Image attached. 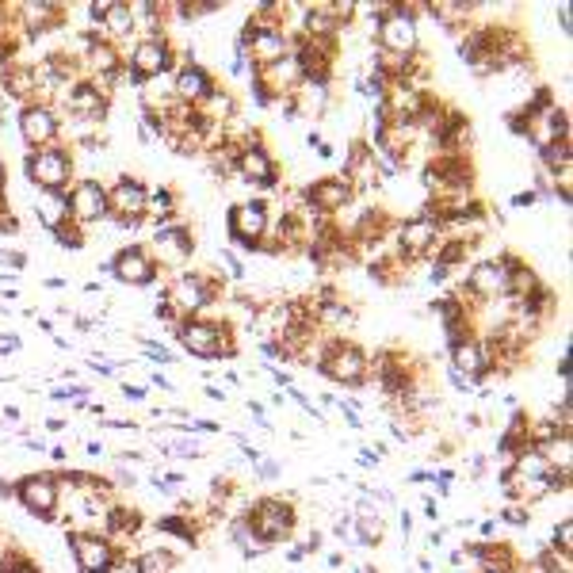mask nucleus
Wrapping results in <instances>:
<instances>
[{
  "instance_id": "obj_49",
  "label": "nucleus",
  "mask_w": 573,
  "mask_h": 573,
  "mask_svg": "<svg viewBox=\"0 0 573 573\" xmlns=\"http://www.w3.org/2000/svg\"><path fill=\"white\" fill-rule=\"evenodd\" d=\"M398 531H402L405 539L413 535V516H409V512H402V516H398Z\"/></svg>"
},
{
  "instance_id": "obj_16",
  "label": "nucleus",
  "mask_w": 573,
  "mask_h": 573,
  "mask_svg": "<svg viewBox=\"0 0 573 573\" xmlns=\"http://www.w3.org/2000/svg\"><path fill=\"white\" fill-rule=\"evenodd\" d=\"M58 134H62V123H58V111L50 104H31L20 107V138L31 149H46V146H58Z\"/></svg>"
},
{
  "instance_id": "obj_14",
  "label": "nucleus",
  "mask_w": 573,
  "mask_h": 573,
  "mask_svg": "<svg viewBox=\"0 0 573 573\" xmlns=\"http://www.w3.org/2000/svg\"><path fill=\"white\" fill-rule=\"evenodd\" d=\"M146 199L149 188L138 176H119L107 188V218H115V222H146Z\"/></svg>"
},
{
  "instance_id": "obj_4",
  "label": "nucleus",
  "mask_w": 573,
  "mask_h": 573,
  "mask_svg": "<svg viewBox=\"0 0 573 573\" xmlns=\"http://www.w3.org/2000/svg\"><path fill=\"white\" fill-rule=\"evenodd\" d=\"M318 371L329 382L344 386V390H360V386H367V379H371V363H367L360 344L337 340V337L329 340L325 352L318 356Z\"/></svg>"
},
{
  "instance_id": "obj_21",
  "label": "nucleus",
  "mask_w": 573,
  "mask_h": 573,
  "mask_svg": "<svg viewBox=\"0 0 573 573\" xmlns=\"http://www.w3.org/2000/svg\"><path fill=\"white\" fill-rule=\"evenodd\" d=\"M65 20V8L54 0H35V4H23L16 8V23L23 27L27 39H43L50 31H58Z\"/></svg>"
},
{
  "instance_id": "obj_15",
  "label": "nucleus",
  "mask_w": 573,
  "mask_h": 573,
  "mask_svg": "<svg viewBox=\"0 0 573 573\" xmlns=\"http://www.w3.org/2000/svg\"><path fill=\"white\" fill-rule=\"evenodd\" d=\"M65 195H69V222L73 226L88 230V226H100L107 218V188L100 180H77Z\"/></svg>"
},
{
  "instance_id": "obj_23",
  "label": "nucleus",
  "mask_w": 573,
  "mask_h": 573,
  "mask_svg": "<svg viewBox=\"0 0 573 573\" xmlns=\"http://www.w3.org/2000/svg\"><path fill=\"white\" fill-rule=\"evenodd\" d=\"M153 249H161V260L165 264H184L195 253V237H191L188 226L172 222V226H157L153 230Z\"/></svg>"
},
{
  "instance_id": "obj_53",
  "label": "nucleus",
  "mask_w": 573,
  "mask_h": 573,
  "mask_svg": "<svg viewBox=\"0 0 573 573\" xmlns=\"http://www.w3.org/2000/svg\"><path fill=\"white\" fill-rule=\"evenodd\" d=\"M302 558H306V547H302V543H298V547H291V551H287V562H291V566H298Z\"/></svg>"
},
{
  "instance_id": "obj_52",
  "label": "nucleus",
  "mask_w": 573,
  "mask_h": 573,
  "mask_svg": "<svg viewBox=\"0 0 573 573\" xmlns=\"http://www.w3.org/2000/svg\"><path fill=\"white\" fill-rule=\"evenodd\" d=\"M425 516L428 520H440V505H436V497H425Z\"/></svg>"
},
{
  "instance_id": "obj_12",
  "label": "nucleus",
  "mask_w": 573,
  "mask_h": 573,
  "mask_svg": "<svg viewBox=\"0 0 573 573\" xmlns=\"http://www.w3.org/2000/svg\"><path fill=\"white\" fill-rule=\"evenodd\" d=\"M12 497L20 501L23 509L31 512L35 520H54L58 505H62V486H58V474H27L12 486Z\"/></svg>"
},
{
  "instance_id": "obj_55",
  "label": "nucleus",
  "mask_w": 573,
  "mask_h": 573,
  "mask_svg": "<svg viewBox=\"0 0 573 573\" xmlns=\"http://www.w3.org/2000/svg\"><path fill=\"white\" fill-rule=\"evenodd\" d=\"M207 398H211V402H226V390H218V386H207Z\"/></svg>"
},
{
  "instance_id": "obj_50",
  "label": "nucleus",
  "mask_w": 573,
  "mask_h": 573,
  "mask_svg": "<svg viewBox=\"0 0 573 573\" xmlns=\"http://www.w3.org/2000/svg\"><path fill=\"white\" fill-rule=\"evenodd\" d=\"M115 478H119V486H134V482H138V478H134V470H127V467L115 470Z\"/></svg>"
},
{
  "instance_id": "obj_39",
  "label": "nucleus",
  "mask_w": 573,
  "mask_h": 573,
  "mask_svg": "<svg viewBox=\"0 0 573 573\" xmlns=\"http://www.w3.org/2000/svg\"><path fill=\"white\" fill-rule=\"evenodd\" d=\"M146 386H130V382H123V398H127V402H146Z\"/></svg>"
},
{
  "instance_id": "obj_27",
  "label": "nucleus",
  "mask_w": 573,
  "mask_h": 573,
  "mask_svg": "<svg viewBox=\"0 0 573 573\" xmlns=\"http://www.w3.org/2000/svg\"><path fill=\"white\" fill-rule=\"evenodd\" d=\"M352 535H356V547H379L386 524H382V512H356L352 516Z\"/></svg>"
},
{
  "instance_id": "obj_11",
  "label": "nucleus",
  "mask_w": 573,
  "mask_h": 573,
  "mask_svg": "<svg viewBox=\"0 0 573 573\" xmlns=\"http://www.w3.org/2000/svg\"><path fill=\"white\" fill-rule=\"evenodd\" d=\"M161 298L169 302L176 314L191 318L195 310H207L214 298H218V283H214V276H203V272H180L161 291Z\"/></svg>"
},
{
  "instance_id": "obj_8",
  "label": "nucleus",
  "mask_w": 573,
  "mask_h": 573,
  "mask_svg": "<svg viewBox=\"0 0 573 573\" xmlns=\"http://www.w3.org/2000/svg\"><path fill=\"white\" fill-rule=\"evenodd\" d=\"M65 547L77 562V573H115L123 566V554L107 543L104 531H69Z\"/></svg>"
},
{
  "instance_id": "obj_30",
  "label": "nucleus",
  "mask_w": 573,
  "mask_h": 573,
  "mask_svg": "<svg viewBox=\"0 0 573 573\" xmlns=\"http://www.w3.org/2000/svg\"><path fill=\"white\" fill-rule=\"evenodd\" d=\"M554 554H562V558H570L573 554V520L570 516H562L558 524H554Z\"/></svg>"
},
{
  "instance_id": "obj_9",
  "label": "nucleus",
  "mask_w": 573,
  "mask_h": 573,
  "mask_svg": "<svg viewBox=\"0 0 573 573\" xmlns=\"http://www.w3.org/2000/svg\"><path fill=\"white\" fill-rule=\"evenodd\" d=\"M268 226H272V211L264 199H245V203L230 207V218H226L230 241L245 253H256L260 241H268Z\"/></svg>"
},
{
  "instance_id": "obj_6",
  "label": "nucleus",
  "mask_w": 573,
  "mask_h": 573,
  "mask_svg": "<svg viewBox=\"0 0 573 573\" xmlns=\"http://www.w3.org/2000/svg\"><path fill=\"white\" fill-rule=\"evenodd\" d=\"M444 241V222L436 214H413L405 218L402 226L394 230V256H402L405 264L413 260H432L436 256V245Z\"/></svg>"
},
{
  "instance_id": "obj_17",
  "label": "nucleus",
  "mask_w": 573,
  "mask_h": 573,
  "mask_svg": "<svg viewBox=\"0 0 573 573\" xmlns=\"http://www.w3.org/2000/svg\"><path fill=\"white\" fill-rule=\"evenodd\" d=\"M302 203H306L310 214H344L356 203V191L344 176H325V180L302 191Z\"/></svg>"
},
{
  "instance_id": "obj_45",
  "label": "nucleus",
  "mask_w": 573,
  "mask_h": 573,
  "mask_svg": "<svg viewBox=\"0 0 573 573\" xmlns=\"http://www.w3.org/2000/svg\"><path fill=\"white\" fill-rule=\"evenodd\" d=\"M0 234H20V222H16V214H0Z\"/></svg>"
},
{
  "instance_id": "obj_3",
  "label": "nucleus",
  "mask_w": 573,
  "mask_h": 573,
  "mask_svg": "<svg viewBox=\"0 0 573 573\" xmlns=\"http://www.w3.org/2000/svg\"><path fill=\"white\" fill-rule=\"evenodd\" d=\"M379 54L386 58H417L421 54V31H417V12L402 8V4H390L379 8Z\"/></svg>"
},
{
  "instance_id": "obj_38",
  "label": "nucleus",
  "mask_w": 573,
  "mask_h": 573,
  "mask_svg": "<svg viewBox=\"0 0 573 573\" xmlns=\"http://www.w3.org/2000/svg\"><path fill=\"white\" fill-rule=\"evenodd\" d=\"M333 535L344 539V543H356V535H352V512H344L337 524H333Z\"/></svg>"
},
{
  "instance_id": "obj_19",
  "label": "nucleus",
  "mask_w": 573,
  "mask_h": 573,
  "mask_svg": "<svg viewBox=\"0 0 573 573\" xmlns=\"http://www.w3.org/2000/svg\"><path fill=\"white\" fill-rule=\"evenodd\" d=\"M62 104L69 107V115L77 119V123H100L107 115V92L96 81H73L69 88H62Z\"/></svg>"
},
{
  "instance_id": "obj_18",
  "label": "nucleus",
  "mask_w": 573,
  "mask_h": 573,
  "mask_svg": "<svg viewBox=\"0 0 573 573\" xmlns=\"http://www.w3.org/2000/svg\"><path fill=\"white\" fill-rule=\"evenodd\" d=\"M505 298V256H486V260H478L474 268L467 272V287L459 291V302H489V298Z\"/></svg>"
},
{
  "instance_id": "obj_40",
  "label": "nucleus",
  "mask_w": 573,
  "mask_h": 573,
  "mask_svg": "<svg viewBox=\"0 0 573 573\" xmlns=\"http://www.w3.org/2000/svg\"><path fill=\"white\" fill-rule=\"evenodd\" d=\"M20 344L23 340L16 337V333H0V356H4V352H20Z\"/></svg>"
},
{
  "instance_id": "obj_28",
  "label": "nucleus",
  "mask_w": 573,
  "mask_h": 573,
  "mask_svg": "<svg viewBox=\"0 0 573 573\" xmlns=\"http://www.w3.org/2000/svg\"><path fill=\"white\" fill-rule=\"evenodd\" d=\"M176 570V554L169 547H149V551L134 554L130 573H172Z\"/></svg>"
},
{
  "instance_id": "obj_13",
  "label": "nucleus",
  "mask_w": 573,
  "mask_h": 573,
  "mask_svg": "<svg viewBox=\"0 0 573 573\" xmlns=\"http://www.w3.org/2000/svg\"><path fill=\"white\" fill-rule=\"evenodd\" d=\"M107 272L127 283V287H153L157 279V256L149 253L146 245H123L119 253L107 260Z\"/></svg>"
},
{
  "instance_id": "obj_32",
  "label": "nucleus",
  "mask_w": 573,
  "mask_h": 573,
  "mask_svg": "<svg viewBox=\"0 0 573 573\" xmlns=\"http://www.w3.org/2000/svg\"><path fill=\"white\" fill-rule=\"evenodd\" d=\"M0 573H43L27 554H16V551H8V554H0Z\"/></svg>"
},
{
  "instance_id": "obj_1",
  "label": "nucleus",
  "mask_w": 573,
  "mask_h": 573,
  "mask_svg": "<svg viewBox=\"0 0 573 573\" xmlns=\"http://www.w3.org/2000/svg\"><path fill=\"white\" fill-rule=\"evenodd\" d=\"M241 524L253 535V543L264 551V547H276V543H287L295 535L298 512L295 501H283V497H256L253 505H245L241 512Z\"/></svg>"
},
{
  "instance_id": "obj_20",
  "label": "nucleus",
  "mask_w": 573,
  "mask_h": 573,
  "mask_svg": "<svg viewBox=\"0 0 573 573\" xmlns=\"http://www.w3.org/2000/svg\"><path fill=\"white\" fill-rule=\"evenodd\" d=\"M172 96L188 107H203L214 96V77L195 62H180L172 69Z\"/></svg>"
},
{
  "instance_id": "obj_56",
  "label": "nucleus",
  "mask_w": 573,
  "mask_h": 573,
  "mask_svg": "<svg viewBox=\"0 0 573 573\" xmlns=\"http://www.w3.org/2000/svg\"><path fill=\"white\" fill-rule=\"evenodd\" d=\"M318 161H333V146H329V142H321V149H318Z\"/></svg>"
},
{
  "instance_id": "obj_25",
  "label": "nucleus",
  "mask_w": 573,
  "mask_h": 573,
  "mask_svg": "<svg viewBox=\"0 0 573 573\" xmlns=\"http://www.w3.org/2000/svg\"><path fill=\"white\" fill-rule=\"evenodd\" d=\"M100 31H104L107 43H119V39H130V35H138V23H134V12H130V4H123V0H107L104 16H100Z\"/></svg>"
},
{
  "instance_id": "obj_60",
  "label": "nucleus",
  "mask_w": 573,
  "mask_h": 573,
  "mask_svg": "<svg viewBox=\"0 0 573 573\" xmlns=\"http://www.w3.org/2000/svg\"><path fill=\"white\" fill-rule=\"evenodd\" d=\"M0 214H4V195H0Z\"/></svg>"
},
{
  "instance_id": "obj_43",
  "label": "nucleus",
  "mask_w": 573,
  "mask_h": 573,
  "mask_svg": "<svg viewBox=\"0 0 573 573\" xmlns=\"http://www.w3.org/2000/svg\"><path fill=\"white\" fill-rule=\"evenodd\" d=\"M482 543H497V531H501V524L497 520H482Z\"/></svg>"
},
{
  "instance_id": "obj_37",
  "label": "nucleus",
  "mask_w": 573,
  "mask_h": 573,
  "mask_svg": "<svg viewBox=\"0 0 573 573\" xmlns=\"http://www.w3.org/2000/svg\"><path fill=\"white\" fill-rule=\"evenodd\" d=\"M0 264L12 268V272H23V268H27V256L16 253V249H0Z\"/></svg>"
},
{
  "instance_id": "obj_46",
  "label": "nucleus",
  "mask_w": 573,
  "mask_h": 573,
  "mask_svg": "<svg viewBox=\"0 0 573 573\" xmlns=\"http://www.w3.org/2000/svg\"><path fill=\"white\" fill-rule=\"evenodd\" d=\"M447 382H451V386H455V390H459V394H470V390H474V386H470V382L463 379V375H455V371H451V367H447Z\"/></svg>"
},
{
  "instance_id": "obj_59",
  "label": "nucleus",
  "mask_w": 573,
  "mask_h": 573,
  "mask_svg": "<svg viewBox=\"0 0 573 573\" xmlns=\"http://www.w3.org/2000/svg\"><path fill=\"white\" fill-rule=\"evenodd\" d=\"M0 184H4V157H0Z\"/></svg>"
},
{
  "instance_id": "obj_58",
  "label": "nucleus",
  "mask_w": 573,
  "mask_h": 573,
  "mask_svg": "<svg viewBox=\"0 0 573 573\" xmlns=\"http://www.w3.org/2000/svg\"><path fill=\"white\" fill-rule=\"evenodd\" d=\"M325 562H329V570H340V566H344V554H329Z\"/></svg>"
},
{
  "instance_id": "obj_26",
  "label": "nucleus",
  "mask_w": 573,
  "mask_h": 573,
  "mask_svg": "<svg viewBox=\"0 0 573 573\" xmlns=\"http://www.w3.org/2000/svg\"><path fill=\"white\" fill-rule=\"evenodd\" d=\"M35 218H39V226L50 230V234L69 226V195H65V191H39V195H35Z\"/></svg>"
},
{
  "instance_id": "obj_31",
  "label": "nucleus",
  "mask_w": 573,
  "mask_h": 573,
  "mask_svg": "<svg viewBox=\"0 0 573 573\" xmlns=\"http://www.w3.org/2000/svg\"><path fill=\"white\" fill-rule=\"evenodd\" d=\"M497 524H509V528H531V509L528 505H505L497 512Z\"/></svg>"
},
{
  "instance_id": "obj_5",
  "label": "nucleus",
  "mask_w": 573,
  "mask_h": 573,
  "mask_svg": "<svg viewBox=\"0 0 573 573\" xmlns=\"http://www.w3.org/2000/svg\"><path fill=\"white\" fill-rule=\"evenodd\" d=\"M176 50H172L169 35H142L134 50H130V65L123 69L119 81H130L134 88H142L146 81H157L176 69Z\"/></svg>"
},
{
  "instance_id": "obj_22",
  "label": "nucleus",
  "mask_w": 573,
  "mask_h": 573,
  "mask_svg": "<svg viewBox=\"0 0 573 573\" xmlns=\"http://www.w3.org/2000/svg\"><path fill=\"white\" fill-rule=\"evenodd\" d=\"M447 360H451V371H455V375H463L470 386H474V382H482L489 375L486 352H482V340L478 337L447 344Z\"/></svg>"
},
{
  "instance_id": "obj_34",
  "label": "nucleus",
  "mask_w": 573,
  "mask_h": 573,
  "mask_svg": "<svg viewBox=\"0 0 573 573\" xmlns=\"http://www.w3.org/2000/svg\"><path fill=\"white\" fill-rule=\"evenodd\" d=\"M50 237H54L62 249H73V253H77V249H85V230H81V226H73V222L62 226V230H54Z\"/></svg>"
},
{
  "instance_id": "obj_29",
  "label": "nucleus",
  "mask_w": 573,
  "mask_h": 573,
  "mask_svg": "<svg viewBox=\"0 0 573 573\" xmlns=\"http://www.w3.org/2000/svg\"><path fill=\"white\" fill-rule=\"evenodd\" d=\"M199 528H203V524H195V520L180 516V512L157 520V531H161V535H176V539H184V543H191V547L199 543Z\"/></svg>"
},
{
  "instance_id": "obj_41",
  "label": "nucleus",
  "mask_w": 573,
  "mask_h": 573,
  "mask_svg": "<svg viewBox=\"0 0 573 573\" xmlns=\"http://www.w3.org/2000/svg\"><path fill=\"white\" fill-rule=\"evenodd\" d=\"M554 16H558V27H562V35H570V31H573L570 4H558V12H554Z\"/></svg>"
},
{
  "instance_id": "obj_54",
  "label": "nucleus",
  "mask_w": 573,
  "mask_h": 573,
  "mask_svg": "<svg viewBox=\"0 0 573 573\" xmlns=\"http://www.w3.org/2000/svg\"><path fill=\"white\" fill-rule=\"evenodd\" d=\"M4 421H8V425H20V409H16V405H4Z\"/></svg>"
},
{
  "instance_id": "obj_7",
  "label": "nucleus",
  "mask_w": 573,
  "mask_h": 573,
  "mask_svg": "<svg viewBox=\"0 0 573 573\" xmlns=\"http://www.w3.org/2000/svg\"><path fill=\"white\" fill-rule=\"evenodd\" d=\"M73 172H77V165H73V153L65 146L31 149L23 157V176L35 191H65Z\"/></svg>"
},
{
  "instance_id": "obj_48",
  "label": "nucleus",
  "mask_w": 573,
  "mask_h": 573,
  "mask_svg": "<svg viewBox=\"0 0 573 573\" xmlns=\"http://www.w3.org/2000/svg\"><path fill=\"white\" fill-rule=\"evenodd\" d=\"M149 386H161V390H176L169 375H161V371H153V375H149Z\"/></svg>"
},
{
  "instance_id": "obj_2",
  "label": "nucleus",
  "mask_w": 573,
  "mask_h": 573,
  "mask_svg": "<svg viewBox=\"0 0 573 573\" xmlns=\"http://www.w3.org/2000/svg\"><path fill=\"white\" fill-rule=\"evenodd\" d=\"M176 340H180V348L195 356V360H230L237 356V340H234V329L230 325H222V321H211V318H199V314H191V318H180L176 321Z\"/></svg>"
},
{
  "instance_id": "obj_24",
  "label": "nucleus",
  "mask_w": 573,
  "mask_h": 573,
  "mask_svg": "<svg viewBox=\"0 0 573 573\" xmlns=\"http://www.w3.org/2000/svg\"><path fill=\"white\" fill-rule=\"evenodd\" d=\"M0 77H4V92H8L12 100L31 104V96H39V69L31 62H8Z\"/></svg>"
},
{
  "instance_id": "obj_51",
  "label": "nucleus",
  "mask_w": 573,
  "mask_h": 573,
  "mask_svg": "<svg viewBox=\"0 0 573 573\" xmlns=\"http://www.w3.org/2000/svg\"><path fill=\"white\" fill-rule=\"evenodd\" d=\"M272 379H276V386H287V390L295 386V379H291V371H272Z\"/></svg>"
},
{
  "instance_id": "obj_47",
  "label": "nucleus",
  "mask_w": 573,
  "mask_h": 573,
  "mask_svg": "<svg viewBox=\"0 0 573 573\" xmlns=\"http://www.w3.org/2000/svg\"><path fill=\"white\" fill-rule=\"evenodd\" d=\"M360 467H363V470H375V467H379V455H375L371 447H360Z\"/></svg>"
},
{
  "instance_id": "obj_10",
  "label": "nucleus",
  "mask_w": 573,
  "mask_h": 573,
  "mask_svg": "<svg viewBox=\"0 0 573 573\" xmlns=\"http://www.w3.org/2000/svg\"><path fill=\"white\" fill-rule=\"evenodd\" d=\"M234 172L245 184H253V188H276L279 165H276V157H272V149L260 142V134H241Z\"/></svg>"
},
{
  "instance_id": "obj_33",
  "label": "nucleus",
  "mask_w": 573,
  "mask_h": 573,
  "mask_svg": "<svg viewBox=\"0 0 573 573\" xmlns=\"http://www.w3.org/2000/svg\"><path fill=\"white\" fill-rule=\"evenodd\" d=\"M138 348H142V352H146L153 363H176V352H172L169 344H161V340L138 337Z\"/></svg>"
},
{
  "instance_id": "obj_36",
  "label": "nucleus",
  "mask_w": 573,
  "mask_h": 573,
  "mask_svg": "<svg viewBox=\"0 0 573 573\" xmlns=\"http://www.w3.org/2000/svg\"><path fill=\"white\" fill-rule=\"evenodd\" d=\"M253 474H256V478H264V482H272V478H279V474H283V467H279L276 459H260V463L253 467Z\"/></svg>"
},
{
  "instance_id": "obj_35",
  "label": "nucleus",
  "mask_w": 573,
  "mask_h": 573,
  "mask_svg": "<svg viewBox=\"0 0 573 573\" xmlns=\"http://www.w3.org/2000/svg\"><path fill=\"white\" fill-rule=\"evenodd\" d=\"M218 260L226 264V272H230L234 279H245V264H241V260L234 256V249H222V253H218Z\"/></svg>"
},
{
  "instance_id": "obj_57",
  "label": "nucleus",
  "mask_w": 573,
  "mask_h": 573,
  "mask_svg": "<svg viewBox=\"0 0 573 573\" xmlns=\"http://www.w3.org/2000/svg\"><path fill=\"white\" fill-rule=\"evenodd\" d=\"M306 146H310V149H321V134H318V130H310V134H306Z\"/></svg>"
},
{
  "instance_id": "obj_44",
  "label": "nucleus",
  "mask_w": 573,
  "mask_h": 573,
  "mask_svg": "<svg viewBox=\"0 0 573 573\" xmlns=\"http://www.w3.org/2000/svg\"><path fill=\"white\" fill-rule=\"evenodd\" d=\"M447 272H451V268H444V264H436V260H432V268H428V283H436V287L447 283Z\"/></svg>"
},
{
  "instance_id": "obj_42",
  "label": "nucleus",
  "mask_w": 573,
  "mask_h": 573,
  "mask_svg": "<svg viewBox=\"0 0 573 573\" xmlns=\"http://www.w3.org/2000/svg\"><path fill=\"white\" fill-rule=\"evenodd\" d=\"M531 203H539V195H535V188L516 191V195H512V207H531Z\"/></svg>"
}]
</instances>
